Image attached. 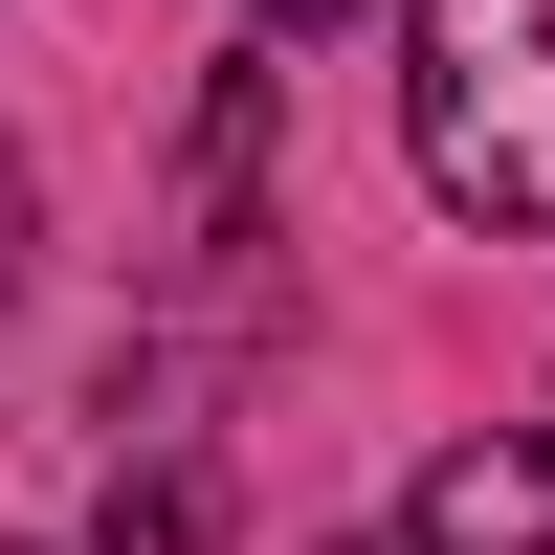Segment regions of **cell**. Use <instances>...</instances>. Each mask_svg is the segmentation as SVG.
I'll return each instance as SVG.
<instances>
[{"label": "cell", "instance_id": "obj_1", "mask_svg": "<svg viewBox=\"0 0 555 555\" xmlns=\"http://www.w3.org/2000/svg\"><path fill=\"white\" fill-rule=\"evenodd\" d=\"M400 156H423V201H444V222L555 245V0H423Z\"/></svg>", "mask_w": 555, "mask_h": 555}, {"label": "cell", "instance_id": "obj_3", "mask_svg": "<svg viewBox=\"0 0 555 555\" xmlns=\"http://www.w3.org/2000/svg\"><path fill=\"white\" fill-rule=\"evenodd\" d=\"M201 533H222V467L156 444V489H112V555H201Z\"/></svg>", "mask_w": 555, "mask_h": 555}, {"label": "cell", "instance_id": "obj_4", "mask_svg": "<svg viewBox=\"0 0 555 555\" xmlns=\"http://www.w3.org/2000/svg\"><path fill=\"white\" fill-rule=\"evenodd\" d=\"M23 245H44V201H23V156H0V311H23Z\"/></svg>", "mask_w": 555, "mask_h": 555}, {"label": "cell", "instance_id": "obj_2", "mask_svg": "<svg viewBox=\"0 0 555 555\" xmlns=\"http://www.w3.org/2000/svg\"><path fill=\"white\" fill-rule=\"evenodd\" d=\"M400 555H555V444H444Z\"/></svg>", "mask_w": 555, "mask_h": 555}, {"label": "cell", "instance_id": "obj_5", "mask_svg": "<svg viewBox=\"0 0 555 555\" xmlns=\"http://www.w3.org/2000/svg\"><path fill=\"white\" fill-rule=\"evenodd\" d=\"M245 23H267V44H334V23H356V0H245Z\"/></svg>", "mask_w": 555, "mask_h": 555}]
</instances>
